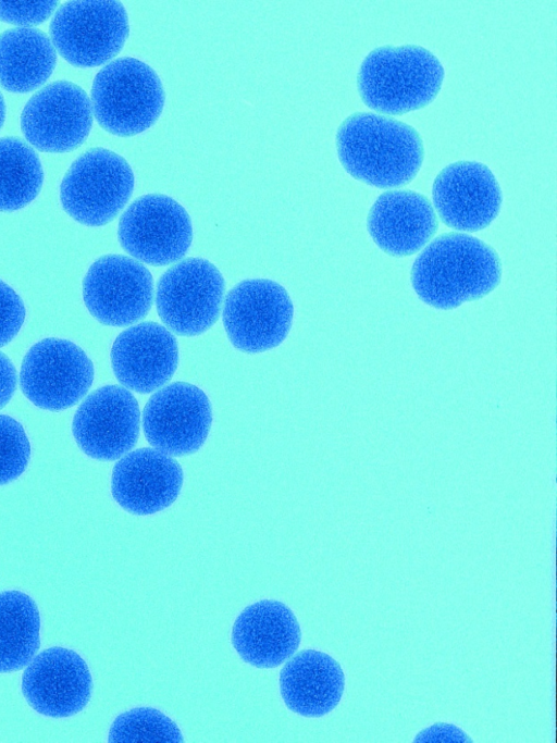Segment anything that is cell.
<instances>
[{
	"label": "cell",
	"instance_id": "obj_23",
	"mask_svg": "<svg viewBox=\"0 0 557 743\" xmlns=\"http://www.w3.org/2000/svg\"><path fill=\"white\" fill-rule=\"evenodd\" d=\"M40 616L34 599L16 590L0 592V672L28 665L40 645Z\"/></svg>",
	"mask_w": 557,
	"mask_h": 743
},
{
	"label": "cell",
	"instance_id": "obj_20",
	"mask_svg": "<svg viewBox=\"0 0 557 743\" xmlns=\"http://www.w3.org/2000/svg\"><path fill=\"white\" fill-rule=\"evenodd\" d=\"M301 641L294 611L284 603L261 599L245 607L232 628L240 658L257 668H275L293 656Z\"/></svg>",
	"mask_w": 557,
	"mask_h": 743
},
{
	"label": "cell",
	"instance_id": "obj_19",
	"mask_svg": "<svg viewBox=\"0 0 557 743\" xmlns=\"http://www.w3.org/2000/svg\"><path fill=\"white\" fill-rule=\"evenodd\" d=\"M367 228L376 246L393 257H406L423 249L438 228L432 202L409 189L381 194L371 206Z\"/></svg>",
	"mask_w": 557,
	"mask_h": 743
},
{
	"label": "cell",
	"instance_id": "obj_24",
	"mask_svg": "<svg viewBox=\"0 0 557 743\" xmlns=\"http://www.w3.org/2000/svg\"><path fill=\"white\" fill-rule=\"evenodd\" d=\"M42 183L44 170L35 149L20 138H0V212L29 205Z\"/></svg>",
	"mask_w": 557,
	"mask_h": 743
},
{
	"label": "cell",
	"instance_id": "obj_6",
	"mask_svg": "<svg viewBox=\"0 0 557 743\" xmlns=\"http://www.w3.org/2000/svg\"><path fill=\"white\" fill-rule=\"evenodd\" d=\"M50 40L62 58L77 67L109 62L129 33L128 16L120 1H70L57 9Z\"/></svg>",
	"mask_w": 557,
	"mask_h": 743
},
{
	"label": "cell",
	"instance_id": "obj_8",
	"mask_svg": "<svg viewBox=\"0 0 557 743\" xmlns=\"http://www.w3.org/2000/svg\"><path fill=\"white\" fill-rule=\"evenodd\" d=\"M294 306L281 284L250 278L236 284L226 295L223 324L231 344L244 352H262L286 338Z\"/></svg>",
	"mask_w": 557,
	"mask_h": 743
},
{
	"label": "cell",
	"instance_id": "obj_17",
	"mask_svg": "<svg viewBox=\"0 0 557 743\" xmlns=\"http://www.w3.org/2000/svg\"><path fill=\"white\" fill-rule=\"evenodd\" d=\"M184 480L181 465L156 448H139L115 463L111 476L114 500L133 515L147 516L170 507Z\"/></svg>",
	"mask_w": 557,
	"mask_h": 743
},
{
	"label": "cell",
	"instance_id": "obj_26",
	"mask_svg": "<svg viewBox=\"0 0 557 743\" xmlns=\"http://www.w3.org/2000/svg\"><path fill=\"white\" fill-rule=\"evenodd\" d=\"M30 445L22 424L0 414V485L16 480L26 469Z\"/></svg>",
	"mask_w": 557,
	"mask_h": 743
},
{
	"label": "cell",
	"instance_id": "obj_22",
	"mask_svg": "<svg viewBox=\"0 0 557 743\" xmlns=\"http://www.w3.org/2000/svg\"><path fill=\"white\" fill-rule=\"evenodd\" d=\"M57 64L50 38L33 27H17L0 36V86L11 92H28L51 76Z\"/></svg>",
	"mask_w": 557,
	"mask_h": 743
},
{
	"label": "cell",
	"instance_id": "obj_5",
	"mask_svg": "<svg viewBox=\"0 0 557 743\" xmlns=\"http://www.w3.org/2000/svg\"><path fill=\"white\" fill-rule=\"evenodd\" d=\"M134 185L128 162L112 150L97 147L71 164L60 185V201L76 222L101 226L125 207Z\"/></svg>",
	"mask_w": 557,
	"mask_h": 743
},
{
	"label": "cell",
	"instance_id": "obj_14",
	"mask_svg": "<svg viewBox=\"0 0 557 743\" xmlns=\"http://www.w3.org/2000/svg\"><path fill=\"white\" fill-rule=\"evenodd\" d=\"M139 424V406L133 394L120 385H106L90 393L79 405L72 431L84 454L110 461L135 446Z\"/></svg>",
	"mask_w": 557,
	"mask_h": 743
},
{
	"label": "cell",
	"instance_id": "obj_28",
	"mask_svg": "<svg viewBox=\"0 0 557 743\" xmlns=\"http://www.w3.org/2000/svg\"><path fill=\"white\" fill-rule=\"evenodd\" d=\"M57 4V1H0V20L21 27H29L50 17Z\"/></svg>",
	"mask_w": 557,
	"mask_h": 743
},
{
	"label": "cell",
	"instance_id": "obj_2",
	"mask_svg": "<svg viewBox=\"0 0 557 743\" xmlns=\"http://www.w3.org/2000/svg\"><path fill=\"white\" fill-rule=\"evenodd\" d=\"M502 261L496 250L480 238L459 232L433 238L411 268V285L426 305L455 309L480 299L500 283Z\"/></svg>",
	"mask_w": 557,
	"mask_h": 743
},
{
	"label": "cell",
	"instance_id": "obj_21",
	"mask_svg": "<svg viewBox=\"0 0 557 743\" xmlns=\"http://www.w3.org/2000/svg\"><path fill=\"white\" fill-rule=\"evenodd\" d=\"M280 692L286 707L304 717H322L341 702L345 674L329 654L304 649L290 656L280 671Z\"/></svg>",
	"mask_w": 557,
	"mask_h": 743
},
{
	"label": "cell",
	"instance_id": "obj_16",
	"mask_svg": "<svg viewBox=\"0 0 557 743\" xmlns=\"http://www.w3.org/2000/svg\"><path fill=\"white\" fill-rule=\"evenodd\" d=\"M92 679L85 660L74 651L49 647L26 666L22 692L29 706L52 718L71 717L88 704Z\"/></svg>",
	"mask_w": 557,
	"mask_h": 743
},
{
	"label": "cell",
	"instance_id": "obj_1",
	"mask_svg": "<svg viewBox=\"0 0 557 743\" xmlns=\"http://www.w3.org/2000/svg\"><path fill=\"white\" fill-rule=\"evenodd\" d=\"M336 151L345 171L377 188L410 183L424 159L418 131L400 120L376 112H356L338 126Z\"/></svg>",
	"mask_w": 557,
	"mask_h": 743
},
{
	"label": "cell",
	"instance_id": "obj_29",
	"mask_svg": "<svg viewBox=\"0 0 557 743\" xmlns=\"http://www.w3.org/2000/svg\"><path fill=\"white\" fill-rule=\"evenodd\" d=\"M16 370L10 358L0 351V409L12 398L16 388Z\"/></svg>",
	"mask_w": 557,
	"mask_h": 743
},
{
	"label": "cell",
	"instance_id": "obj_3",
	"mask_svg": "<svg viewBox=\"0 0 557 743\" xmlns=\"http://www.w3.org/2000/svg\"><path fill=\"white\" fill-rule=\"evenodd\" d=\"M445 69L437 55L418 45L381 46L360 63L357 87L363 103L384 115H400L430 104Z\"/></svg>",
	"mask_w": 557,
	"mask_h": 743
},
{
	"label": "cell",
	"instance_id": "obj_27",
	"mask_svg": "<svg viewBox=\"0 0 557 743\" xmlns=\"http://www.w3.org/2000/svg\"><path fill=\"white\" fill-rule=\"evenodd\" d=\"M25 306L17 293L0 280V347L10 343L25 320Z\"/></svg>",
	"mask_w": 557,
	"mask_h": 743
},
{
	"label": "cell",
	"instance_id": "obj_4",
	"mask_svg": "<svg viewBox=\"0 0 557 743\" xmlns=\"http://www.w3.org/2000/svg\"><path fill=\"white\" fill-rule=\"evenodd\" d=\"M164 101L157 72L133 57L110 61L97 73L91 86L92 114L104 131L116 136L147 131L161 115Z\"/></svg>",
	"mask_w": 557,
	"mask_h": 743
},
{
	"label": "cell",
	"instance_id": "obj_15",
	"mask_svg": "<svg viewBox=\"0 0 557 743\" xmlns=\"http://www.w3.org/2000/svg\"><path fill=\"white\" fill-rule=\"evenodd\" d=\"M432 201L436 215L450 228L476 232L499 214L503 193L491 169L482 162L449 163L435 176Z\"/></svg>",
	"mask_w": 557,
	"mask_h": 743
},
{
	"label": "cell",
	"instance_id": "obj_11",
	"mask_svg": "<svg viewBox=\"0 0 557 743\" xmlns=\"http://www.w3.org/2000/svg\"><path fill=\"white\" fill-rule=\"evenodd\" d=\"M83 298L90 314L110 326H126L149 312L153 278L139 261L106 255L91 263L83 280Z\"/></svg>",
	"mask_w": 557,
	"mask_h": 743
},
{
	"label": "cell",
	"instance_id": "obj_30",
	"mask_svg": "<svg viewBox=\"0 0 557 743\" xmlns=\"http://www.w3.org/2000/svg\"><path fill=\"white\" fill-rule=\"evenodd\" d=\"M5 119V102L3 96L0 92V128L2 127Z\"/></svg>",
	"mask_w": 557,
	"mask_h": 743
},
{
	"label": "cell",
	"instance_id": "obj_25",
	"mask_svg": "<svg viewBox=\"0 0 557 743\" xmlns=\"http://www.w3.org/2000/svg\"><path fill=\"white\" fill-rule=\"evenodd\" d=\"M111 743H182L178 726L165 714L152 707H136L119 715L112 722Z\"/></svg>",
	"mask_w": 557,
	"mask_h": 743
},
{
	"label": "cell",
	"instance_id": "obj_10",
	"mask_svg": "<svg viewBox=\"0 0 557 743\" xmlns=\"http://www.w3.org/2000/svg\"><path fill=\"white\" fill-rule=\"evenodd\" d=\"M122 248L137 261L166 265L181 260L193 240L188 212L173 198L147 194L134 200L120 218Z\"/></svg>",
	"mask_w": 557,
	"mask_h": 743
},
{
	"label": "cell",
	"instance_id": "obj_12",
	"mask_svg": "<svg viewBox=\"0 0 557 743\" xmlns=\"http://www.w3.org/2000/svg\"><path fill=\"white\" fill-rule=\"evenodd\" d=\"M212 423L206 393L186 382H174L151 395L143 412L149 444L171 456L191 455L205 444Z\"/></svg>",
	"mask_w": 557,
	"mask_h": 743
},
{
	"label": "cell",
	"instance_id": "obj_18",
	"mask_svg": "<svg viewBox=\"0 0 557 743\" xmlns=\"http://www.w3.org/2000/svg\"><path fill=\"white\" fill-rule=\"evenodd\" d=\"M178 364L175 336L157 322H141L117 335L111 348V366L128 391L151 393L165 385Z\"/></svg>",
	"mask_w": 557,
	"mask_h": 743
},
{
	"label": "cell",
	"instance_id": "obj_13",
	"mask_svg": "<svg viewBox=\"0 0 557 743\" xmlns=\"http://www.w3.org/2000/svg\"><path fill=\"white\" fill-rule=\"evenodd\" d=\"M92 115L91 102L84 89L67 81H57L26 102L21 128L34 149L67 152L87 139Z\"/></svg>",
	"mask_w": 557,
	"mask_h": 743
},
{
	"label": "cell",
	"instance_id": "obj_9",
	"mask_svg": "<svg viewBox=\"0 0 557 743\" xmlns=\"http://www.w3.org/2000/svg\"><path fill=\"white\" fill-rule=\"evenodd\" d=\"M94 381V364L71 340L49 337L34 344L23 358L20 385L36 407L60 411L77 404Z\"/></svg>",
	"mask_w": 557,
	"mask_h": 743
},
{
	"label": "cell",
	"instance_id": "obj_7",
	"mask_svg": "<svg viewBox=\"0 0 557 743\" xmlns=\"http://www.w3.org/2000/svg\"><path fill=\"white\" fill-rule=\"evenodd\" d=\"M224 290V277L213 263L202 258H186L159 278L157 311L175 334L200 335L218 321Z\"/></svg>",
	"mask_w": 557,
	"mask_h": 743
}]
</instances>
